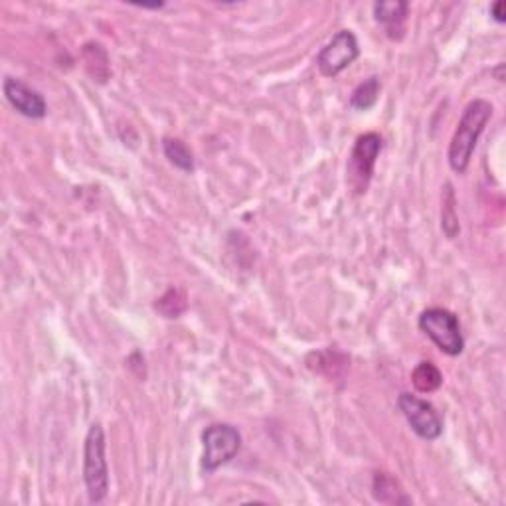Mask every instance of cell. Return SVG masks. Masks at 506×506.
Instances as JSON below:
<instances>
[{"label": "cell", "mask_w": 506, "mask_h": 506, "mask_svg": "<svg viewBox=\"0 0 506 506\" xmlns=\"http://www.w3.org/2000/svg\"><path fill=\"white\" fill-rule=\"evenodd\" d=\"M3 90L8 103H11L21 115L31 117V119H42V117H46L48 105L44 101V97L36 90H32V87H28L22 80L6 77Z\"/></svg>", "instance_id": "ba28073f"}, {"label": "cell", "mask_w": 506, "mask_h": 506, "mask_svg": "<svg viewBox=\"0 0 506 506\" xmlns=\"http://www.w3.org/2000/svg\"><path fill=\"white\" fill-rule=\"evenodd\" d=\"M412 382L417 392L432 394L443 384V374L433 362H420L412 372Z\"/></svg>", "instance_id": "4fadbf2b"}, {"label": "cell", "mask_w": 506, "mask_h": 506, "mask_svg": "<svg viewBox=\"0 0 506 506\" xmlns=\"http://www.w3.org/2000/svg\"><path fill=\"white\" fill-rule=\"evenodd\" d=\"M162 151L167 154V159L174 164V167L184 170V172H192L194 170V154L188 149V144L174 139V137H164L162 141Z\"/></svg>", "instance_id": "5bb4252c"}, {"label": "cell", "mask_w": 506, "mask_h": 506, "mask_svg": "<svg viewBox=\"0 0 506 506\" xmlns=\"http://www.w3.org/2000/svg\"><path fill=\"white\" fill-rule=\"evenodd\" d=\"M422 333L433 340V345L441 350L447 356H459L465 348V338L461 333L459 318H457L451 310L441 307L425 309L420 315Z\"/></svg>", "instance_id": "3957f363"}, {"label": "cell", "mask_w": 506, "mask_h": 506, "mask_svg": "<svg viewBox=\"0 0 506 506\" xmlns=\"http://www.w3.org/2000/svg\"><path fill=\"white\" fill-rule=\"evenodd\" d=\"M504 11H506V4L502 3V0H499V3H494V4L491 6V16L494 18L496 22L502 24V22L506 21V13H504Z\"/></svg>", "instance_id": "e0dca14e"}, {"label": "cell", "mask_w": 506, "mask_h": 506, "mask_svg": "<svg viewBox=\"0 0 506 506\" xmlns=\"http://www.w3.org/2000/svg\"><path fill=\"white\" fill-rule=\"evenodd\" d=\"M83 62L85 70L90 72L95 82L105 83L111 75V65H109V56H107L105 48L101 44H85L83 48Z\"/></svg>", "instance_id": "30bf717a"}, {"label": "cell", "mask_w": 506, "mask_h": 506, "mask_svg": "<svg viewBox=\"0 0 506 506\" xmlns=\"http://www.w3.org/2000/svg\"><path fill=\"white\" fill-rule=\"evenodd\" d=\"M493 117V105L486 100H473L465 107L457 129L453 133V139L449 143V167L457 172L463 174L469 167L471 157L479 141L481 133L484 131L486 123Z\"/></svg>", "instance_id": "6da1fadb"}, {"label": "cell", "mask_w": 506, "mask_h": 506, "mask_svg": "<svg viewBox=\"0 0 506 506\" xmlns=\"http://www.w3.org/2000/svg\"><path fill=\"white\" fill-rule=\"evenodd\" d=\"M83 481L90 502L105 501L109 493V467L105 457V432L101 423H92L83 443Z\"/></svg>", "instance_id": "7a4b0ae2"}, {"label": "cell", "mask_w": 506, "mask_h": 506, "mask_svg": "<svg viewBox=\"0 0 506 506\" xmlns=\"http://www.w3.org/2000/svg\"><path fill=\"white\" fill-rule=\"evenodd\" d=\"M382 147V137L378 133H364L356 139L348 159V184L354 194H364L368 190Z\"/></svg>", "instance_id": "5b68a950"}, {"label": "cell", "mask_w": 506, "mask_h": 506, "mask_svg": "<svg viewBox=\"0 0 506 506\" xmlns=\"http://www.w3.org/2000/svg\"><path fill=\"white\" fill-rule=\"evenodd\" d=\"M397 406H400L402 414L406 415L407 423L412 425L415 435H420L425 441L440 440L443 433V420L433 404L404 392L397 397Z\"/></svg>", "instance_id": "8992f818"}, {"label": "cell", "mask_w": 506, "mask_h": 506, "mask_svg": "<svg viewBox=\"0 0 506 506\" xmlns=\"http://www.w3.org/2000/svg\"><path fill=\"white\" fill-rule=\"evenodd\" d=\"M455 192L449 182L445 184V192H443V206H441V228L445 231V236L453 240L459 233V218H457L455 212Z\"/></svg>", "instance_id": "9a60e30c"}, {"label": "cell", "mask_w": 506, "mask_h": 506, "mask_svg": "<svg viewBox=\"0 0 506 506\" xmlns=\"http://www.w3.org/2000/svg\"><path fill=\"white\" fill-rule=\"evenodd\" d=\"M410 14V3L406 0H390V3H376L374 4V18L376 22L386 28V34L392 40H400L404 36V24Z\"/></svg>", "instance_id": "9c48e42d"}, {"label": "cell", "mask_w": 506, "mask_h": 506, "mask_svg": "<svg viewBox=\"0 0 506 506\" xmlns=\"http://www.w3.org/2000/svg\"><path fill=\"white\" fill-rule=\"evenodd\" d=\"M374 499L384 504H400V502H412L410 496H406L400 483H397L392 475L388 473H376L372 483Z\"/></svg>", "instance_id": "8fae6325"}, {"label": "cell", "mask_w": 506, "mask_h": 506, "mask_svg": "<svg viewBox=\"0 0 506 506\" xmlns=\"http://www.w3.org/2000/svg\"><path fill=\"white\" fill-rule=\"evenodd\" d=\"M358 56L360 48L356 36L350 31H340L318 52L317 65L325 77H335L345 72L350 64H354Z\"/></svg>", "instance_id": "52a82bcc"}, {"label": "cell", "mask_w": 506, "mask_h": 506, "mask_svg": "<svg viewBox=\"0 0 506 506\" xmlns=\"http://www.w3.org/2000/svg\"><path fill=\"white\" fill-rule=\"evenodd\" d=\"M380 92H382V83H380L378 77L376 75L368 77V80L360 83L356 90L353 92V95H350V107H353V109H358V111L372 109V107L378 101Z\"/></svg>", "instance_id": "7c38bea8"}, {"label": "cell", "mask_w": 506, "mask_h": 506, "mask_svg": "<svg viewBox=\"0 0 506 506\" xmlns=\"http://www.w3.org/2000/svg\"><path fill=\"white\" fill-rule=\"evenodd\" d=\"M204 455L202 469L206 473L218 471L228 465L241 449V433L230 423H214L202 433Z\"/></svg>", "instance_id": "277c9868"}, {"label": "cell", "mask_w": 506, "mask_h": 506, "mask_svg": "<svg viewBox=\"0 0 506 506\" xmlns=\"http://www.w3.org/2000/svg\"><path fill=\"white\" fill-rule=\"evenodd\" d=\"M154 307L167 318H177L187 310V295H184L182 289H169Z\"/></svg>", "instance_id": "2e32d148"}]
</instances>
